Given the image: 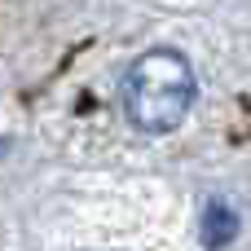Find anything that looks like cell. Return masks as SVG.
<instances>
[{"instance_id":"1","label":"cell","mask_w":251,"mask_h":251,"mask_svg":"<svg viewBox=\"0 0 251 251\" xmlns=\"http://www.w3.org/2000/svg\"><path fill=\"white\" fill-rule=\"evenodd\" d=\"M194 106V71L176 49L141 53L124 75V110L141 132H172Z\"/></svg>"},{"instance_id":"2","label":"cell","mask_w":251,"mask_h":251,"mask_svg":"<svg viewBox=\"0 0 251 251\" xmlns=\"http://www.w3.org/2000/svg\"><path fill=\"white\" fill-rule=\"evenodd\" d=\"M234 234H238V212L225 199H212L207 203V216H203V243L207 247H229Z\"/></svg>"}]
</instances>
